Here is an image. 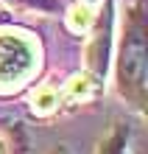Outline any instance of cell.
<instances>
[{"label": "cell", "mask_w": 148, "mask_h": 154, "mask_svg": "<svg viewBox=\"0 0 148 154\" xmlns=\"http://www.w3.org/2000/svg\"><path fill=\"white\" fill-rule=\"evenodd\" d=\"M123 48H120V62H117V81L123 87L126 95L143 101V90H145V67H148V53H145V25L140 8L131 11V20L126 25L123 34Z\"/></svg>", "instance_id": "1"}, {"label": "cell", "mask_w": 148, "mask_h": 154, "mask_svg": "<svg viewBox=\"0 0 148 154\" xmlns=\"http://www.w3.org/2000/svg\"><path fill=\"white\" fill-rule=\"evenodd\" d=\"M36 51L31 39L14 31H0V87L20 84L34 70Z\"/></svg>", "instance_id": "2"}, {"label": "cell", "mask_w": 148, "mask_h": 154, "mask_svg": "<svg viewBox=\"0 0 148 154\" xmlns=\"http://www.w3.org/2000/svg\"><path fill=\"white\" fill-rule=\"evenodd\" d=\"M56 104H59V95L53 93L50 87H42L39 93L34 95V109L39 112V115H48V112H53V109H56Z\"/></svg>", "instance_id": "3"}, {"label": "cell", "mask_w": 148, "mask_h": 154, "mask_svg": "<svg viewBox=\"0 0 148 154\" xmlns=\"http://www.w3.org/2000/svg\"><path fill=\"white\" fill-rule=\"evenodd\" d=\"M89 23H92V14H89L87 6H76V8L70 11V28H73V31H87Z\"/></svg>", "instance_id": "4"}, {"label": "cell", "mask_w": 148, "mask_h": 154, "mask_svg": "<svg viewBox=\"0 0 148 154\" xmlns=\"http://www.w3.org/2000/svg\"><path fill=\"white\" fill-rule=\"evenodd\" d=\"M92 90H95V81H89V79H73L70 95H73V98H89Z\"/></svg>", "instance_id": "5"}]
</instances>
